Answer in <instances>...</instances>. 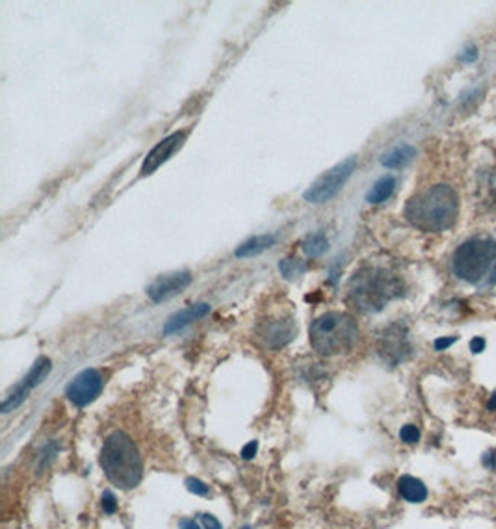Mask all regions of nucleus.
Returning a JSON list of instances; mask_svg holds the SVG:
<instances>
[{"label":"nucleus","mask_w":496,"mask_h":529,"mask_svg":"<svg viewBox=\"0 0 496 529\" xmlns=\"http://www.w3.org/2000/svg\"><path fill=\"white\" fill-rule=\"evenodd\" d=\"M403 215L422 232L448 231L459 215V197L452 186L435 184L411 197Z\"/></svg>","instance_id":"obj_1"},{"label":"nucleus","mask_w":496,"mask_h":529,"mask_svg":"<svg viewBox=\"0 0 496 529\" xmlns=\"http://www.w3.org/2000/svg\"><path fill=\"white\" fill-rule=\"evenodd\" d=\"M101 468L106 479L121 490H132L144 477V459L136 442L125 431L108 434L101 450Z\"/></svg>","instance_id":"obj_2"},{"label":"nucleus","mask_w":496,"mask_h":529,"mask_svg":"<svg viewBox=\"0 0 496 529\" xmlns=\"http://www.w3.org/2000/svg\"><path fill=\"white\" fill-rule=\"evenodd\" d=\"M403 294V282L398 275L379 266L357 269L347 282V298L355 309L379 312L385 305Z\"/></svg>","instance_id":"obj_3"},{"label":"nucleus","mask_w":496,"mask_h":529,"mask_svg":"<svg viewBox=\"0 0 496 529\" xmlns=\"http://www.w3.org/2000/svg\"><path fill=\"white\" fill-rule=\"evenodd\" d=\"M455 277L474 286L496 285V242L490 238H470L452 256Z\"/></svg>","instance_id":"obj_4"},{"label":"nucleus","mask_w":496,"mask_h":529,"mask_svg":"<svg viewBox=\"0 0 496 529\" xmlns=\"http://www.w3.org/2000/svg\"><path fill=\"white\" fill-rule=\"evenodd\" d=\"M359 340V325L350 314L327 312L312 321L311 345L320 355L346 353Z\"/></svg>","instance_id":"obj_5"},{"label":"nucleus","mask_w":496,"mask_h":529,"mask_svg":"<svg viewBox=\"0 0 496 529\" xmlns=\"http://www.w3.org/2000/svg\"><path fill=\"white\" fill-rule=\"evenodd\" d=\"M355 167H357V156H350L346 160H342L341 164L327 169L303 193L305 201L312 202V204H323V202L331 201L342 190V186L346 184L347 179L352 177Z\"/></svg>","instance_id":"obj_6"},{"label":"nucleus","mask_w":496,"mask_h":529,"mask_svg":"<svg viewBox=\"0 0 496 529\" xmlns=\"http://www.w3.org/2000/svg\"><path fill=\"white\" fill-rule=\"evenodd\" d=\"M102 387H104V379H102L101 372H97L95 368H88L82 369L69 383L66 396L75 407H86V405H90L91 401H95L99 398Z\"/></svg>","instance_id":"obj_7"},{"label":"nucleus","mask_w":496,"mask_h":529,"mask_svg":"<svg viewBox=\"0 0 496 529\" xmlns=\"http://www.w3.org/2000/svg\"><path fill=\"white\" fill-rule=\"evenodd\" d=\"M184 132H173L168 137H164L162 142L156 143L155 147L149 151V155L145 156L144 164H142V177L153 175L162 164H166L184 145Z\"/></svg>","instance_id":"obj_8"},{"label":"nucleus","mask_w":496,"mask_h":529,"mask_svg":"<svg viewBox=\"0 0 496 529\" xmlns=\"http://www.w3.org/2000/svg\"><path fill=\"white\" fill-rule=\"evenodd\" d=\"M191 285V273L190 271H175V273L160 275L158 279H155L147 286V296L151 301L155 303H162L166 299L173 298L177 294L188 288Z\"/></svg>","instance_id":"obj_9"},{"label":"nucleus","mask_w":496,"mask_h":529,"mask_svg":"<svg viewBox=\"0 0 496 529\" xmlns=\"http://www.w3.org/2000/svg\"><path fill=\"white\" fill-rule=\"evenodd\" d=\"M409 342H407V329L403 325H392L387 329V333L383 334L379 353L381 357L390 364H398L406 360L409 355Z\"/></svg>","instance_id":"obj_10"},{"label":"nucleus","mask_w":496,"mask_h":529,"mask_svg":"<svg viewBox=\"0 0 496 529\" xmlns=\"http://www.w3.org/2000/svg\"><path fill=\"white\" fill-rule=\"evenodd\" d=\"M298 333L292 320H269L260 327V338L271 349H279L288 342H292Z\"/></svg>","instance_id":"obj_11"},{"label":"nucleus","mask_w":496,"mask_h":529,"mask_svg":"<svg viewBox=\"0 0 496 529\" xmlns=\"http://www.w3.org/2000/svg\"><path fill=\"white\" fill-rule=\"evenodd\" d=\"M209 312H210L209 303L190 305V307H186V309L179 310L177 314L171 316V318L166 321V325H164V329H162V333L166 334V336H168V334L179 333L180 329L188 327V325L193 323V321L201 320V318H204Z\"/></svg>","instance_id":"obj_12"},{"label":"nucleus","mask_w":496,"mask_h":529,"mask_svg":"<svg viewBox=\"0 0 496 529\" xmlns=\"http://www.w3.org/2000/svg\"><path fill=\"white\" fill-rule=\"evenodd\" d=\"M50 369H53V363H50V358H47V357L37 358L36 363H34V366L30 368V372H28V374H26V377L23 379V383L15 387V392L23 394V396H26V398H28V392H30L32 388H36L37 385L41 383V381H45V377L50 374Z\"/></svg>","instance_id":"obj_13"},{"label":"nucleus","mask_w":496,"mask_h":529,"mask_svg":"<svg viewBox=\"0 0 496 529\" xmlns=\"http://www.w3.org/2000/svg\"><path fill=\"white\" fill-rule=\"evenodd\" d=\"M398 492L409 503H422L428 498V488L424 483L412 476H401L398 479Z\"/></svg>","instance_id":"obj_14"},{"label":"nucleus","mask_w":496,"mask_h":529,"mask_svg":"<svg viewBox=\"0 0 496 529\" xmlns=\"http://www.w3.org/2000/svg\"><path fill=\"white\" fill-rule=\"evenodd\" d=\"M414 155H417V149L412 145L401 143V145L390 149L389 153H385L381 156V164L385 167H389V169H400V167L407 166L414 158Z\"/></svg>","instance_id":"obj_15"},{"label":"nucleus","mask_w":496,"mask_h":529,"mask_svg":"<svg viewBox=\"0 0 496 529\" xmlns=\"http://www.w3.org/2000/svg\"><path fill=\"white\" fill-rule=\"evenodd\" d=\"M274 244H275L274 234H260V236H253V238L245 240L244 244L238 245L236 256H238V258H249V256L260 255L263 251L269 249Z\"/></svg>","instance_id":"obj_16"},{"label":"nucleus","mask_w":496,"mask_h":529,"mask_svg":"<svg viewBox=\"0 0 496 529\" xmlns=\"http://www.w3.org/2000/svg\"><path fill=\"white\" fill-rule=\"evenodd\" d=\"M394 177H392V175H385V177H381V179L377 180L376 184L370 188V191L366 193V201L372 202V204H379V202L387 201V199L394 193Z\"/></svg>","instance_id":"obj_17"},{"label":"nucleus","mask_w":496,"mask_h":529,"mask_svg":"<svg viewBox=\"0 0 496 529\" xmlns=\"http://www.w3.org/2000/svg\"><path fill=\"white\" fill-rule=\"evenodd\" d=\"M329 249V240L325 238L323 232H316V234H311L303 240V251H305L309 256H322L325 251Z\"/></svg>","instance_id":"obj_18"},{"label":"nucleus","mask_w":496,"mask_h":529,"mask_svg":"<svg viewBox=\"0 0 496 529\" xmlns=\"http://www.w3.org/2000/svg\"><path fill=\"white\" fill-rule=\"evenodd\" d=\"M279 269H281V273L285 279L292 280V279H298V277H301V275L305 273L307 264L303 260H299V258H292V256H290V258L281 260Z\"/></svg>","instance_id":"obj_19"},{"label":"nucleus","mask_w":496,"mask_h":529,"mask_svg":"<svg viewBox=\"0 0 496 529\" xmlns=\"http://www.w3.org/2000/svg\"><path fill=\"white\" fill-rule=\"evenodd\" d=\"M400 439L407 444H414V442H419L420 439V431L417 425H411V423H407L403 427L400 429Z\"/></svg>","instance_id":"obj_20"},{"label":"nucleus","mask_w":496,"mask_h":529,"mask_svg":"<svg viewBox=\"0 0 496 529\" xmlns=\"http://www.w3.org/2000/svg\"><path fill=\"white\" fill-rule=\"evenodd\" d=\"M186 488H188L191 494H198V496H207V494H209V485H204L198 477H188V479H186Z\"/></svg>","instance_id":"obj_21"},{"label":"nucleus","mask_w":496,"mask_h":529,"mask_svg":"<svg viewBox=\"0 0 496 529\" xmlns=\"http://www.w3.org/2000/svg\"><path fill=\"white\" fill-rule=\"evenodd\" d=\"M101 503L106 514H114V512L117 511V501H115V496L110 492V490H104V492H102Z\"/></svg>","instance_id":"obj_22"},{"label":"nucleus","mask_w":496,"mask_h":529,"mask_svg":"<svg viewBox=\"0 0 496 529\" xmlns=\"http://www.w3.org/2000/svg\"><path fill=\"white\" fill-rule=\"evenodd\" d=\"M199 520L203 523V529H222V523H220V520H218L214 514L201 512V514H199Z\"/></svg>","instance_id":"obj_23"},{"label":"nucleus","mask_w":496,"mask_h":529,"mask_svg":"<svg viewBox=\"0 0 496 529\" xmlns=\"http://www.w3.org/2000/svg\"><path fill=\"white\" fill-rule=\"evenodd\" d=\"M257 452H258V442L257 440H251V442H247V444L242 448L240 455H242V459H244V461H251V459L257 455Z\"/></svg>","instance_id":"obj_24"},{"label":"nucleus","mask_w":496,"mask_h":529,"mask_svg":"<svg viewBox=\"0 0 496 529\" xmlns=\"http://www.w3.org/2000/svg\"><path fill=\"white\" fill-rule=\"evenodd\" d=\"M455 342H457V336H444V338H437L433 342V347H435V351H444Z\"/></svg>","instance_id":"obj_25"},{"label":"nucleus","mask_w":496,"mask_h":529,"mask_svg":"<svg viewBox=\"0 0 496 529\" xmlns=\"http://www.w3.org/2000/svg\"><path fill=\"white\" fill-rule=\"evenodd\" d=\"M487 188H489V202L496 209V169L490 173L489 182H487Z\"/></svg>","instance_id":"obj_26"},{"label":"nucleus","mask_w":496,"mask_h":529,"mask_svg":"<svg viewBox=\"0 0 496 529\" xmlns=\"http://www.w3.org/2000/svg\"><path fill=\"white\" fill-rule=\"evenodd\" d=\"M179 528L180 529H203L198 522H195V520H191V518H180Z\"/></svg>","instance_id":"obj_27"},{"label":"nucleus","mask_w":496,"mask_h":529,"mask_svg":"<svg viewBox=\"0 0 496 529\" xmlns=\"http://www.w3.org/2000/svg\"><path fill=\"white\" fill-rule=\"evenodd\" d=\"M484 349H485V340L484 338L476 336V338L470 340V351H473V353H481Z\"/></svg>","instance_id":"obj_28"},{"label":"nucleus","mask_w":496,"mask_h":529,"mask_svg":"<svg viewBox=\"0 0 496 529\" xmlns=\"http://www.w3.org/2000/svg\"><path fill=\"white\" fill-rule=\"evenodd\" d=\"M476 58H478V50H476V47H474V45H470V47L466 48L465 52H463V60L474 61Z\"/></svg>","instance_id":"obj_29"},{"label":"nucleus","mask_w":496,"mask_h":529,"mask_svg":"<svg viewBox=\"0 0 496 529\" xmlns=\"http://www.w3.org/2000/svg\"><path fill=\"white\" fill-rule=\"evenodd\" d=\"M481 461H484V464H485V466H487V468H495V466H496V452L485 453Z\"/></svg>","instance_id":"obj_30"},{"label":"nucleus","mask_w":496,"mask_h":529,"mask_svg":"<svg viewBox=\"0 0 496 529\" xmlns=\"http://www.w3.org/2000/svg\"><path fill=\"white\" fill-rule=\"evenodd\" d=\"M487 409H489V410H495L496 409V392L493 394V396H490L489 403H487Z\"/></svg>","instance_id":"obj_31"},{"label":"nucleus","mask_w":496,"mask_h":529,"mask_svg":"<svg viewBox=\"0 0 496 529\" xmlns=\"http://www.w3.org/2000/svg\"><path fill=\"white\" fill-rule=\"evenodd\" d=\"M244 529H251V528H244Z\"/></svg>","instance_id":"obj_32"}]
</instances>
